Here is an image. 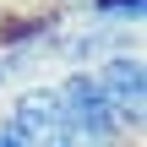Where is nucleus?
<instances>
[{"mask_svg":"<svg viewBox=\"0 0 147 147\" xmlns=\"http://www.w3.org/2000/svg\"><path fill=\"white\" fill-rule=\"evenodd\" d=\"M55 98H60V120H65V131H71L76 147H125V125L109 109L93 65L87 71H60Z\"/></svg>","mask_w":147,"mask_h":147,"instance_id":"obj_1","label":"nucleus"},{"mask_svg":"<svg viewBox=\"0 0 147 147\" xmlns=\"http://www.w3.org/2000/svg\"><path fill=\"white\" fill-rule=\"evenodd\" d=\"M0 120H5L27 147H76L71 131H65V120H60L55 82H27V87H16V98L5 104Z\"/></svg>","mask_w":147,"mask_h":147,"instance_id":"obj_2","label":"nucleus"},{"mask_svg":"<svg viewBox=\"0 0 147 147\" xmlns=\"http://www.w3.org/2000/svg\"><path fill=\"white\" fill-rule=\"evenodd\" d=\"M93 76H98L109 109L120 115L125 136H142V125H147V65H142V55H136V49L104 55V60L93 65Z\"/></svg>","mask_w":147,"mask_h":147,"instance_id":"obj_3","label":"nucleus"},{"mask_svg":"<svg viewBox=\"0 0 147 147\" xmlns=\"http://www.w3.org/2000/svg\"><path fill=\"white\" fill-rule=\"evenodd\" d=\"M93 22H109V27H142L147 0H82Z\"/></svg>","mask_w":147,"mask_h":147,"instance_id":"obj_4","label":"nucleus"},{"mask_svg":"<svg viewBox=\"0 0 147 147\" xmlns=\"http://www.w3.org/2000/svg\"><path fill=\"white\" fill-rule=\"evenodd\" d=\"M0 147H27V142H22V136H16V131H11L5 120H0Z\"/></svg>","mask_w":147,"mask_h":147,"instance_id":"obj_5","label":"nucleus"},{"mask_svg":"<svg viewBox=\"0 0 147 147\" xmlns=\"http://www.w3.org/2000/svg\"><path fill=\"white\" fill-rule=\"evenodd\" d=\"M0 93H5V71H0Z\"/></svg>","mask_w":147,"mask_h":147,"instance_id":"obj_6","label":"nucleus"},{"mask_svg":"<svg viewBox=\"0 0 147 147\" xmlns=\"http://www.w3.org/2000/svg\"><path fill=\"white\" fill-rule=\"evenodd\" d=\"M65 5H76V0H65Z\"/></svg>","mask_w":147,"mask_h":147,"instance_id":"obj_7","label":"nucleus"}]
</instances>
